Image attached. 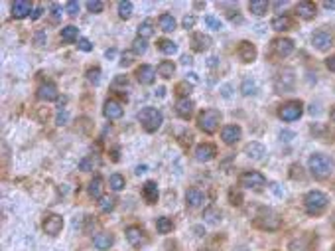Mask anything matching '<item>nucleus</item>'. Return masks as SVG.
I'll use <instances>...</instances> for the list:
<instances>
[{
  "label": "nucleus",
  "mask_w": 335,
  "mask_h": 251,
  "mask_svg": "<svg viewBox=\"0 0 335 251\" xmlns=\"http://www.w3.org/2000/svg\"><path fill=\"white\" fill-rule=\"evenodd\" d=\"M103 115L107 117V119H120L122 117V105L118 103V101H114V99H107L105 101V107H103Z\"/></svg>",
  "instance_id": "dca6fc26"
},
{
  "label": "nucleus",
  "mask_w": 335,
  "mask_h": 251,
  "mask_svg": "<svg viewBox=\"0 0 335 251\" xmlns=\"http://www.w3.org/2000/svg\"><path fill=\"white\" fill-rule=\"evenodd\" d=\"M87 79H89L91 83H95V85H97V83L101 81V69L99 68L89 69V71H87Z\"/></svg>",
  "instance_id": "c03bdc74"
},
{
  "label": "nucleus",
  "mask_w": 335,
  "mask_h": 251,
  "mask_svg": "<svg viewBox=\"0 0 335 251\" xmlns=\"http://www.w3.org/2000/svg\"><path fill=\"white\" fill-rule=\"evenodd\" d=\"M63 228V218L57 214H49L44 220V231L47 235H57Z\"/></svg>",
  "instance_id": "9b49d317"
},
{
  "label": "nucleus",
  "mask_w": 335,
  "mask_h": 251,
  "mask_svg": "<svg viewBox=\"0 0 335 251\" xmlns=\"http://www.w3.org/2000/svg\"><path fill=\"white\" fill-rule=\"evenodd\" d=\"M294 52V42L290 38H276L272 40V54L276 58H286Z\"/></svg>",
  "instance_id": "1a4fd4ad"
},
{
  "label": "nucleus",
  "mask_w": 335,
  "mask_h": 251,
  "mask_svg": "<svg viewBox=\"0 0 335 251\" xmlns=\"http://www.w3.org/2000/svg\"><path fill=\"white\" fill-rule=\"evenodd\" d=\"M38 99H42V101H55L57 99V87L53 83H44L38 89Z\"/></svg>",
  "instance_id": "393cba45"
},
{
  "label": "nucleus",
  "mask_w": 335,
  "mask_h": 251,
  "mask_svg": "<svg viewBox=\"0 0 335 251\" xmlns=\"http://www.w3.org/2000/svg\"><path fill=\"white\" fill-rule=\"evenodd\" d=\"M77 34H79V28L77 26H67L61 30V40L63 42H75L77 40Z\"/></svg>",
  "instance_id": "72a5a7b5"
},
{
  "label": "nucleus",
  "mask_w": 335,
  "mask_h": 251,
  "mask_svg": "<svg viewBox=\"0 0 335 251\" xmlns=\"http://www.w3.org/2000/svg\"><path fill=\"white\" fill-rule=\"evenodd\" d=\"M51 16H53V20H59V16H61V6L59 4H51Z\"/></svg>",
  "instance_id": "603ef678"
},
{
  "label": "nucleus",
  "mask_w": 335,
  "mask_h": 251,
  "mask_svg": "<svg viewBox=\"0 0 335 251\" xmlns=\"http://www.w3.org/2000/svg\"><path fill=\"white\" fill-rule=\"evenodd\" d=\"M160 28H162L164 32H174V30H176V20H174V16H172V14H162V16H160Z\"/></svg>",
  "instance_id": "473e14b6"
},
{
  "label": "nucleus",
  "mask_w": 335,
  "mask_h": 251,
  "mask_svg": "<svg viewBox=\"0 0 335 251\" xmlns=\"http://www.w3.org/2000/svg\"><path fill=\"white\" fill-rule=\"evenodd\" d=\"M312 44L315 49L325 52L327 47L331 46V34H329L327 30H315L312 36Z\"/></svg>",
  "instance_id": "f8f14e48"
},
{
  "label": "nucleus",
  "mask_w": 335,
  "mask_h": 251,
  "mask_svg": "<svg viewBox=\"0 0 335 251\" xmlns=\"http://www.w3.org/2000/svg\"><path fill=\"white\" fill-rule=\"evenodd\" d=\"M219 123H221V113L215 111V109H205L197 119V125L203 133H215L219 129Z\"/></svg>",
  "instance_id": "39448f33"
},
{
  "label": "nucleus",
  "mask_w": 335,
  "mask_h": 251,
  "mask_svg": "<svg viewBox=\"0 0 335 251\" xmlns=\"http://www.w3.org/2000/svg\"><path fill=\"white\" fill-rule=\"evenodd\" d=\"M290 176H292V178H304V174H302V166H298V164H292V166H290Z\"/></svg>",
  "instance_id": "3c124183"
},
{
  "label": "nucleus",
  "mask_w": 335,
  "mask_h": 251,
  "mask_svg": "<svg viewBox=\"0 0 335 251\" xmlns=\"http://www.w3.org/2000/svg\"><path fill=\"white\" fill-rule=\"evenodd\" d=\"M296 12H298L300 18L312 20V18H315V14H317V8H315L313 2H300V4L296 6Z\"/></svg>",
  "instance_id": "aec40b11"
},
{
  "label": "nucleus",
  "mask_w": 335,
  "mask_h": 251,
  "mask_svg": "<svg viewBox=\"0 0 335 251\" xmlns=\"http://www.w3.org/2000/svg\"><path fill=\"white\" fill-rule=\"evenodd\" d=\"M215 155H217V148L209 142H203V144L195 146V159L199 162H209V160L215 159Z\"/></svg>",
  "instance_id": "4468645a"
},
{
  "label": "nucleus",
  "mask_w": 335,
  "mask_h": 251,
  "mask_svg": "<svg viewBox=\"0 0 335 251\" xmlns=\"http://www.w3.org/2000/svg\"><path fill=\"white\" fill-rule=\"evenodd\" d=\"M45 40H47V38H45V32H38V34L34 36V42H36V46H44Z\"/></svg>",
  "instance_id": "864d4df0"
},
{
  "label": "nucleus",
  "mask_w": 335,
  "mask_h": 251,
  "mask_svg": "<svg viewBox=\"0 0 335 251\" xmlns=\"http://www.w3.org/2000/svg\"><path fill=\"white\" fill-rule=\"evenodd\" d=\"M310 170H312V174L315 178L325 180L333 172V160L329 159V157H325V155H319V153L312 155L310 157Z\"/></svg>",
  "instance_id": "f03ea898"
},
{
  "label": "nucleus",
  "mask_w": 335,
  "mask_h": 251,
  "mask_svg": "<svg viewBox=\"0 0 335 251\" xmlns=\"http://www.w3.org/2000/svg\"><path fill=\"white\" fill-rule=\"evenodd\" d=\"M209 46H211V38H209L207 34L197 32V34L191 36V49H193V52H205Z\"/></svg>",
  "instance_id": "412c9836"
},
{
  "label": "nucleus",
  "mask_w": 335,
  "mask_h": 251,
  "mask_svg": "<svg viewBox=\"0 0 335 251\" xmlns=\"http://www.w3.org/2000/svg\"><path fill=\"white\" fill-rule=\"evenodd\" d=\"M138 121L142 123L144 131L154 133V131L160 129V125H162L164 117H162V113H160L158 109H154V107H144V109L138 113Z\"/></svg>",
  "instance_id": "20e7f679"
},
{
  "label": "nucleus",
  "mask_w": 335,
  "mask_h": 251,
  "mask_svg": "<svg viewBox=\"0 0 335 251\" xmlns=\"http://www.w3.org/2000/svg\"><path fill=\"white\" fill-rule=\"evenodd\" d=\"M176 111L181 119H189L193 115V101L187 97H179L178 103H176Z\"/></svg>",
  "instance_id": "6ab92c4d"
},
{
  "label": "nucleus",
  "mask_w": 335,
  "mask_h": 251,
  "mask_svg": "<svg viewBox=\"0 0 335 251\" xmlns=\"http://www.w3.org/2000/svg\"><path fill=\"white\" fill-rule=\"evenodd\" d=\"M237 54H239V58H241L245 64H250V62L256 60V47H254V44H250V42H246V40H243V42L239 44Z\"/></svg>",
  "instance_id": "ddd939ff"
},
{
  "label": "nucleus",
  "mask_w": 335,
  "mask_h": 251,
  "mask_svg": "<svg viewBox=\"0 0 335 251\" xmlns=\"http://www.w3.org/2000/svg\"><path fill=\"white\" fill-rule=\"evenodd\" d=\"M136 79L142 83V85H152L154 79H156V69L152 66H140L136 69Z\"/></svg>",
  "instance_id": "2eb2a0df"
},
{
  "label": "nucleus",
  "mask_w": 335,
  "mask_h": 251,
  "mask_svg": "<svg viewBox=\"0 0 335 251\" xmlns=\"http://www.w3.org/2000/svg\"><path fill=\"white\" fill-rule=\"evenodd\" d=\"M156 229L160 233H170L174 229V222L170 218H158L156 220Z\"/></svg>",
  "instance_id": "f704fd0d"
},
{
  "label": "nucleus",
  "mask_w": 335,
  "mask_h": 251,
  "mask_svg": "<svg viewBox=\"0 0 335 251\" xmlns=\"http://www.w3.org/2000/svg\"><path fill=\"white\" fill-rule=\"evenodd\" d=\"M67 14H71V16H75L77 12H79V2H75V0H69L65 6Z\"/></svg>",
  "instance_id": "49530a36"
},
{
  "label": "nucleus",
  "mask_w": 335,
  "mask_h": 251,
  "mask_svg": "<svg viewBox=\"0 0 335 251\" xmlns=\"http://www.w3.org/2000/svg\"><path fill=\"white\" fill-rule=\"evenodd\" d=\"M126 239L132 247H142L146 241H148V235L144 233V229L138 228V226H130L126 228Z\"/></svg>",
  "instance_id": "9d476101"
},
{
  "label": "nucleus",
  "mask_w": 335,
  "mask_h": 251,
  "mask_svg": "<svg viewBox=\"0 0 335 251\" xmlns=\"http://www.w3.org/2000/svg\"><path fill=\"white\" fill-rule=\"evenodd\" d=\"M256 81L254 79H245L243 81V85H241V91H243V95H254L256 93Z\"/></svg>",
  "instance_id": "58836bf2"
},
{
  "label": "nucleus",
  "mask_w": 335,
  "mask_h": 251,
  "mask_svg": "<svg viewBox=\"0 0 335 251\" xmlns=\"http://www.w3.org/2000/svg\"><path fill=\"white\" fill-rule=\"evenodd\" d=\"M254 226L260 229H266V231H276L280 228V216L272 210V208H258L256 210V216H254Z\"/></svg>",
  "instance_id": "f257e3e1"
},
{
  "label": "nucleus",
  "mask_w": 335,
  "mask_h": 251,
  "mask_svg": "<svg viewBox=\"0 0 335 251\" xmlns=\"http://www.w3.org/2000/svg\"><path fill=\"white\" fill-rule=\"evenodd\" d=\"M323 6H325L327 10H333V8H335V0H331V2H323Z\"/></svg>",
  "instance_id": "680f3d73"
},
{
  "label": "nucleus",
  "mask_w": 335,
  "mask_h": 251,
  "mask_svg": "<svg viewBox=\"0 0 335 251\" xmlns=\"http://www.w3.org/2000/svg\"><path fill=\"white\" fill-rule=\"evenodd\" d=\"M114 54H116L114 49H107V58H114Z\"/></svg>",
  "instance_id": "69168bd1"
},
{
  "label": "nucleus",
  "mask_w": 335,
  "mask_h": 251,
  "mask_svg": "<svg viewBox=\"0 0 335 251\" xmlns=\"http://www.w3.org/2000/svg\"><path fill=\"white\" fill-rule=\"evenodd\" d=\"M327 196L323 194V192H319V190H312V192H308L306 194V198H304V208H306V212L310 214V216H319L325 208H327Z\"/></svg>",
  "instance_id": "7ed1b4c3"
},
{
  "label": "nucleus",
  "mask_w": 335,
  "mask_h": 251,
  "mask_svg": "<svg viewBox=\"0 0 335 251\" xmlns=\"http://www.w3.org/2000/svg\"><path fill=\"white\" fill-rule=\"evenodd\" d=\"M32 12V4L28 0H16L12 2V16L14 18H26Z\"/></svg>",
  "instance_id": "5701e85b"
},
{
  "label": "nucleus",
  "mask_w": 335,
  "mask_h": 251,
  "mask_svg": "<svg viewBox=\"0 0 335 251\" xmlns=\"http://www.w3.org/2000/svg\"><path fill=\"white\" fill-rule=\"evenodd\" d=\"M174 71H176V64L174 62H162L160 66H158V75L160 77H164V79H170L172 75H174Z\"/></svg>",
  "instance_id": "7c9ffc66"
},
{
  "label": "nucleus",
  "mask_w": 335,
  "mask_h": 251,
  "mask_svg": "<svg viewBox=\"0 0 335 251\" xmlns=\"http://www.w3.org/2000/svg\"><path fill=\"white\" fill-rule=\"evenodd\" d=\"M193 24H195V18H193V16H185V18H183V28H193Z\"/></svg>",
  "instance_id": "4d7b16f0"
},
{
  "label": "nucleus",
  "mask_w": 335,
  "mask_h": 251,
  "mask_svg": "<svg viewBox=\"0 0 335 251\" xmlns=\"http://www.w3.org/2000/svg\"><path fill=\"white\" fill-rule=\"evenodd\" d=\"M229 196H231V204H235V206H239L241 204V200H243V198H241V194H239V192H235V190H231V194H229Z\"/></svg>",
  "instance_id": "6e6d98bb"
},
{
  "label": "nucleus",
  "mask_w": 335,
  "mask_h": 251,
  "mask_svg": "<svg viewBox=\"0 0 335 251\" xmlns=\"http://www.w3.org/2000/svg\"><path fill=\"white\" fill-rule=\"evenodd\" d=\"M329 117H331V121L335 123V109H331V113H329Z\"/></svg>",
  "instance_id": "774afa93"
},
{
  "label": "nucleus",
  "mask_w": 335,
  "mask_h": 251,
  "mask_svg": "<svg viewBox=\"0 0 335 251\" xmlns=\"http://www.w3.org/2000/svg\"><path fill=\"white\" fill-rule=\"evenodd\" d=\"M142 196H144V200L148 202V204H154L158 202V184L156 182H146L142 186Z\"/></svg>",
  "instance_id": "a878e982"
},
{
  "label": "nucleus",
  "mask_w": 335,
  "mask_h": 251,
  "mask_svg": "<svg viewBox=\"0 0 335 251\" xmlns=\"http://www.w3.org/2000/svg\"><path fill=\"white\" fill-rule=\"evenodd\" d=\"M203 202H205V196H203V192L199 188H189L185 192V204L189 208H199Z\"/></svg>",
  "instance_id": "a211bd4d"
},
{
  "label": "nucleus",
  "mask_w": 335,
  "mask_h": 251,
  "mask_svg": "<svg viewBox=\"0 0 335 251\" xmlns=\"http://www.w3.org/2000/svg\"><path fill=\"white\" fill-rule=\"evenodd\" d=\"M109 186H111L114 192H118V190H122V188H124V178H122L120 174H112L111 180H109Z\"/></svg>",
  "instance_id": "ea45409f"
},
{
  "label": "nucleus",
  "mask_w": 335,
  "mask_h": 251,
  "mask_svg": "<svg viewBox=\"0 0 335 251\" xmlns=\"http://www.w3.org/2000/svg\"><path fill=\"white\" fill-rule=\"evenodd\" d=\"M144 172H146V166H138L136 168V174H144Z\"/></svg>",
  "instance_id": "0e129e2a"
},
{
  "label": "nucleus",
  "mask_w": 335,
  "mask_h": 251,
  "mask_svg": "<svg viewBox=\"0 0 335 251\" xmlns=\"http://www.w3.org/2000/svg\"><path fill=\"white\" fill-rule=\"evenodd\" d=\"M290 251H312V237L310 235H300L290 241Z\"/></svg>",
  "instance_id": "b1692460"
},
{
  "label": "nucleus",
  "mask_w": 335,
  "mask_h": 251,
  "mask_svg": "<svg viewBox=\"0 0 335 251\" xmlns=\"http://www.w3.org/2000/svg\"><path fill=\"white\" fill-rule=\"evenodd\" d=\"M93 243H95V247L97 249H109L112 243H114V237H112L111 233H97L95 237H93Z\"/></svg>",
  "instance_id": "bb28decb"
},
{
  "label": "nucleus",
  "mask_w": 335,
  "mask_h": 251,
  "mask_svg": "<svg viewBox=\"0 0 335 251\" xmlns=\"http://www.w3.org/2000/svg\"><path fill=\"white\" fill-rule=\"evenodd\" d=\"M154 34V28H152V22L150 20H144V22L138 26V38H150Z\"/></svg>",
  "instance_id": "c9c22d12"
},
{
  "label": "nucleus",
  "mask_w": 335,
  "mask_h": 251,
  "mask_svg": "<svg viewBox=\"0 0 335 251\" xmlns=\"http://www.w3.org/2000/svg\"><path fill=\"white\" fill-rule=\"evenodd\" d=\"M77 47L83 49V52H91V49H93V44H91L87 38H81V40L77 42Z\"/></svg>",
  "instance_id": "8fccbe9b"
},
{
  "label": "nucleus",
  "mask_w": 335,
  "mask_h": 251,
  "mask_svg": "<svg viewBox=\"0 0 335 251\" xmlns=\"http://www.w3.org/2000/svg\"><path fill=\"white\" fill-rule=\"evenodd\" d=\"M67 121H69L67 111H59V113H57V125H59V127H61V125H67Z\"/></svg>",
  "instance_id": "5fc2aeb1"
},
{
  "label": "nucleus",
  "mask_w": 335,
  "mask_h": 251,
  "mask_svg": "<svg viewBox=\"0 0 335 251\" xmlns=\"http://www.w3.org/2000/svg\"><path fill=\"white\" fill-rule=\"evenodd\" d=\"M268 6H270V4H268L266 0H250V2H248V10H250L254 16L266 14Z\"/></svg>",
  "instance_id": "c85d7f7f"
},
{
  "label": "nucleus",
  "mask_w": 335,
  "mask_h": 251,
  "mask_svg": "<svg viewBox=\"0 0 335 251\" xmlns=\"http://www.w3.org/2000/svg\"><path fill=\"white\" fill-rule=\"evenodd\" d=\"M280 138H284V140H292V138H294V133H292V131H282V133H280Z\"/></svg>",
  "instance_id": "13d9d810"
},
{
  "label": "nucleus",
  "mask_w": 335,
  "mask_h": 251,
  "mask_svg": "<svg viewBox=\"0 0 335 251\" xmlns=\"http://www.w3.org/2000/svg\"><path fill=\"white\" fill-rule=\"evenodd\" d=\"M181 64H183V66L191 64V58H189V56H183V58H181Z\"/></svg>",
  "instance_id": "e2e57ef3"
},
{
  "label": "nucleus",
  "mask_w": 335,
  "mask_h": 251,
  "mask_svg": "<svg viewBox=\"0 0 335 251\" xmlns=\"http://www.w3.org/2000/svg\"><path fill=\"white\" fill-rule=\"evenodd\" d=\"M294 81H296V75H294V69L284 68L274 79V89L278 93H288L294 89Z\"/></svg>",
  "instance_id": "423d86ee"
},
{
  "label": "nucleus",
  "mask_w": 335,
  "mask_h": 251,
  "mask_svg": "<svg viewBox=\"0 0 335 251\" xmlns=\"http://www.w3.org/2000/svg\"><path fill=\"white\" fill-rule=\"evenodd\" d=\"M42 16V8H34V12H32V20H38Z\"/></svg>",
  "instance_id": "052dcab7"
},
{
  "label": "nucleus",
  "mask_w": 335,
  "mask_h": 251,
  "mask_svg": "<svg viewBox=\"0 0 335 251\" xmlns=\"http://www.w3.org/2000/svg\"><path fill=\"white\" fill-rule=\"evenodd\" d=\"M103 178L101 176H95L93 180H91V184H89V194L93 196V198H103Z\"/></svg>",
  "instance_id": "c756f323"
},
{
  "label": "nucleus",
  "mask_w": 335,
  "mask_h": 251,
  "mask_svg": "<svg viewBox=\"0 0 335 251\" xmlns=\"http://www.w3.org/2000/svg\"><path fill=\"white\" fill-rule=\"evenodd\" d=\"M158 47H160L164 54H168V56H172V54H176V52H178V46H176L172 40H166V38L158 42Z\"/></svg>",
  "instance_id": "e433bc0d"
},
{
  "label": "nucleus",
  "mask_w": 335,
  "mask_h": 251,
  "mask_svg": "<svg viewBox=\"0 0 335 251\" xmlns=\"http://www.w3.org/2000/svg\"><path fill=\"white\" fill-rule=\"evenodd\" d=\"M118 16H120L122 20H128V18L132 16V2H130V0L118 2Z\"/></svg>",
  "instance_id": "2f4dec72"
},
{
  "label": "nucleus",
  "mask_w": 335,
  "mask_h": 251,
  "mask_svg": "<svg viewBox=\"0 0 335 251\" xmlns=\"http://www.w3.org/2000/svg\"><path fill=\"white\" fill-rule=\"evenodd\" d=\"M203 216H205V220H207L209 224H217V222H221V212H219L217 208H207Z\"/></svg>",
  "instance_id": "4c0bfd02"
},
{
  "label": "nucleus",
  "mask_w": 335,
  "mask_h": 251,
  "mask_svg": "<svg viewBox=\"0 0 335 251\" xmlns=\"http://www.w3.org/2000/svg\"><path fill=\"white\" fill-rule=\"evenodd\" d=\"M87 8H89V12H93V14H99V12H103L105 4L101 0H91V2H87Z\"/></svg>",
  "instance_id": "37998d69"
},
{
  "label": "nucleus",
  "mask_w": 335,
  "mask_h": 251,
  "mask_svg": "<svg viewBox=\"0 0 335 251\" xmlns=\"http://www.w3.org/2000/svg\"><path fill=\"white\" fill-rule=\"evenodd\" d=\"M239 184H241L243 188H252V190H256V188H262V186L266 184V178H264L260 172H256V170H248V172H243V174L239 176Z\"/></svg>",
  "instance_id": "6e6552de"
},
{
  "label": "nucleus",
  "mask_w": 335,
  "mask_h": 251,
  "mask_svg": "<svg viewBox=\"0 0 335 251\" xmlns=\"http://www.w3.org/2000/svg\"><path fill=\"white\" fill-rule=\"evenodd\" d=\"M304 113V105H302V101H288V103H284L280 109H278V117L282 119V121H296V119H300Z\"/></svg>",
  "instance_id": "0eeeda50"
},
{
  "label": "nucleus",
  "mask_w": 335,
  "mask_h": 251,
  "mask_svg": "<svg viewBox=\"0 0 335 251\" xmlns=\"http://www.w3.org/2000/svg\"><path fill=\"white\" fill-rule=\"evenodd\" d=\"M146 40H144V38H136V40H134L132 42V52L134 54H144V52H146Z\"/></svg>",
  "instance_id": "79ce46f5"
},
{
  "label": "nucleus",
  "mask_w": 335,
  "mask_h": 251,
  "mask_svg": "<svg viewBox=\"0 0 335 251\" xmlns=\"http://www.w3.org/2000/svg\"><path fill=\"white\" fill-rule=\"evenodd\" d=\"M246 157L252 160H262L264 159V155H266V148H264V144H260V142H248L245 148Z\"/></svg>",
  "instance_id": "4be33fe9"
},
{
  "label": "nucleus",
  "mask_w": 335,
  "mask_h": 251,
  "mask_svg": "<svg viewBox=\"0 0 335 251\" xmlns=\"http://www.w3.org/2000/svg\"><path fill=\"white\" fill-rule=\"evenodd\" d=\"M134 54L132 52H126V54H122V60H120V66H122V68H128V66H130V64H132L134 60Z\"/></svg>",
  "instance_id": "de8ad7c7"
},
{
  "label": "nucleus",
  "mask_w": 335,
  "mask_h": 251,
  "mask_svg": "<svg viewBox=\"0 0 335 251\" xmlns=\"http://www.w3.org/2000/svg\"><path fill=\"white\" fill-rule=\"evenodd\" d=\"M97 164V159H93V157H87V159H83L81 162H79V168L81 170H91L93 166Z\"/></svg>",
  "instance_id": "a18cd8bd"
},
{
  "label": "nucleus",
  "mask_w": 335,
  "mask_h": 251,
  "mask_svg": "<svg viewBox=\"0 0 335 251\" xmlns=\"http://www.w3.org/2000/svg\"><path fill=\"white\" fill-rule=\"evenodd\" d=\"M221 138L225 140V144H235V142H239V138H241V127H237V125H227L223 131H221Z\"/></svg>",
  "instance_id": "f3484780"
},
{
  "label": "nucleus",
  "mask_w": 335,
  "mask_h": 251,
  "mask_svg": "<svg viewBox=\"0 0 335 251\" xmlns=\"http://www.w3.org/2000/svg\"><path fill=\"white\" fill-rule=\"evenodd\" d=\"M205 24H207L209 28H213V30H221V28H223L221 22H219L217 18H213V16H207V18H205Z\"/></svg>",
  "instance_id": "09e8293b"
},
{
  "label": "nucleus",
  "mask_w": 335,
  "mask_h": 251,
  "mask_svg": "<svg viewBox=\"0 0 335 251\" xmlns=\"http://www.w3.org/2000/svg\"><path fill=\"white\" fill-rule=\"evenodd\" d=\"M270 26H272L276 32H286V30L292 28V18L290 16H284V14H282V16H274Z\"/></svg>",
  "instance_id": "cd10ccee"
},
{
  "label": "nucleus",
  "mask_w": 335,
  "mask_h": 251,
  "mask_svg": "<svg viewBox=\"0 0 335 251\" xmlns=\"http://www.w3.org/2000/svg\"><path fill=\"white\" fill-rule=\"evenodd\" d=\"M274 6H276V8H282V6H286V2H274Z\"/></svg>",
  "instance_id": "338daca9"
},
{
  "label": "nucleus",
  "mask_w": 335,
  "mask_h": 251,
  "mask_svg": "<svg viewBox=\"0 0 335 251\" xmlns=\"http://www.w3.org/2000/svg\"><path fill=\"white\" fill-rule=\"evenodd\" d=\"M325 66H327V69H329V71H335V56H333V58H329V60L325 62Z\"/></svg>",
  "instance_id": "bf43d9fd"
},
{
  "label": "nucleus",
  "mask_w": 335,
  "mask_h": 251,
  "mask_svg": "<svg viewBox=\"0 0 335 251\" xmlns=\"http://www.w3.org/2000/svg\"><path fill=\"white\" fill-rule=\"evenodd\" d=\"M114 198H101V202H99V208H101V212H112L114 210Z\"/></svg>",
  "instance_id": "a19ab883"
}]
</instances>
